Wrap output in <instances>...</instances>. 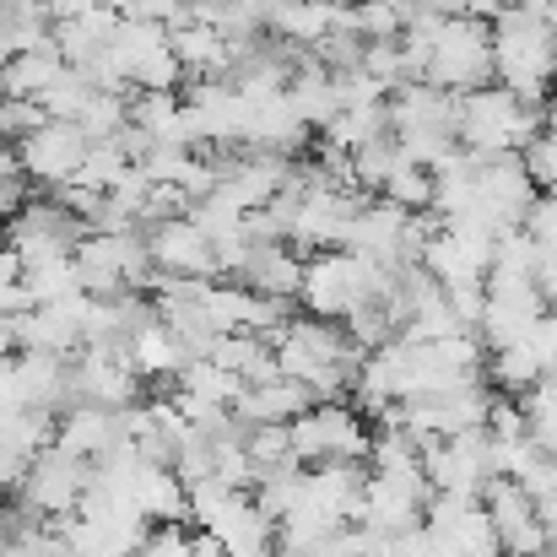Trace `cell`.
Instances as JSON below:
<instances>
[{
    "instance_id": "8992f818",
    "label": "cell",
    "mask_w": 557,
    "mask_h": 557,
    "mask_svg": "<svg viewBox=\"0 0 557 557\" xmlns=\"http://www.w3.org/2000/svg\"><path fill=\"white\" fill-rule=\"evenodd\" d=\"M531 200H536V185H531L520 152H515V158H487V163H476L471 200H466V211H460L455 222L482 227L487 238H498V233H509V227H525Z\"/></svg>"
},
{
    "instance_id": "d6a6232c",
    "label": "cell",
    "mask_w": 557,
    "mask_h": 557,
    "mask_svg": "<svg viewBox=\"0 0 557 557\" xmlns=\"http://www.w3.org/2000/svg\"><path fill=\"white\" fill-rule=\"evenodd\" d=\"M520 411H525V433L557 455V373H542L525 395H520Z\"/></svg>"
},
{
    "instance_id": "4dcf8cb0",
    "label": "cell",
    "mask_w": 557,
    "mask_h": 557,
    "mask_svg": "<svg viewBox=\"0 0 557 557\" xmlns=\"http://www.w3.org/2000/svg\"><path fill=\"white\" fill-rule=\"evenodd\" d=\"M174 379H180L174 389H185V395L206 400V406H233V400H238V389H244V379H238V373H227L222 363H211V358H189Z\"/></svg>"
},
{
    "instance_id": "836d02e7",
    "label": "cell",
    "mask_w": 557,
    "mask_h": 557,
    "mask_svg": "<svg viewBox=\"0 0 557 557\" xmlns=\"http://www.w3.org/2000/svg\"><path fill=\"white\" fill-rule=\"evenodd\" d=\"M244 455L255 460V471H282V466H298L293 438H287V422H249V428H244ZM255 482H260V476H255Z\"/></svg>"
},
{
    "instance_id": "f6af8a7d",
    "label": "cell",
    "mask_w": 557,
    "mask_h": 557,
    "mask_svg": "<svg viewBox=\"0 0 557 557\" xmlns=\"http://www.w3.org/2000/svg\"><path fill=\"white\" fill-rule=\"evenodd\" d=\"M525 347L536 352V363H542V373H557V309H547V314H542V320L531 325Z\"/></svg>"
},
{
    "instance_id": "5b68a950",
    "label": "cell",
    "mask_w": 557,
    "mask_h": 557,
    "mask_svg": "<svg viewBox=\"0 0 557 557\" xmlns=\"http://www.w3.org/2000/svg\"><path fill=\"white\" fill-rule=\"evenodd\" d=\"M422 82L449 87V92H471L493 82V27L471 11H455L433 27L428 60H422Z\"/></svg>"
},
{
    "instance_id": "52a82bcc",
    "label": "cell",
    "mask_w": 557,
    "mask_h": 557,
    "mask_svg": "<svg viewBox=\"0 0 557 557\" xmlns=\"http://www.w3.org/2000/svg\"><path fill=\"white\" fill-rule=\"evenodd\" d=\"M293 455L298 466H320V460H369V428L347 400H314L287 422Z\"/></svg>"
},
{
    "instance_id": "cb8c5ba5",
    "label": "cell",
    "mask_w": 557,
    "mask_h": 557,
    "mask_svg": "<svg viewBox=\"0 0 557 557\" xmlns=\"http://www.w3.org/2000/svg\"><path fill=\"white\" fill-rule=\"evenodd\" d=\"M114 27H120V11L103 0V5H92V11L71 16V22H54V49H60V60H65V65L87 71V65L109 49Z\"/></svg>"
},
{
    "instance_id": "d4e9b609",
    "label": "cell",
    "mask_w": 557,
    "mask_h": 557,
    "mask_svg": "<svg viewBox=\"0 0 557 557\" xmlns=\"http://www.w3.org/2000/svg\"><path fill=\"white\" fill-rule=\"evenodd\" d=\"M131 504L158 525V520H185L189 515V487L180 482L174 466H158V460H141L131 471Z\"/></svg>"
},
{
    "instance_id": "7c38bea8",
    "label": "cell",
    "mask_w": 557,
    "mask_h": 557,
    "mask_svg": "<svg viewBox=\"0 0 557 557\" xmlns=\"http://www.w3.org/2000/svg\"><path fill=\"white\" fill-rule=\"evenodd\" d=\"M417 265L438 282V287H460V282H487L493 271V238L482 227L466 222H433Z\"/></svg>"
},
{
    "instance_id": "44dd1931",
    "label": "cell",
    "mask_w": 557,
    "mask_h": 557,
    "mask_svg": "<svg viewBox=\"0 0 557 557\" xmlns=\"http://www.w3.org/2000/svg\"><path fill=\"white\" fill-rule=\"evenodd\" d=\"M206 536L227 557H276V520L249 493H233V504L211 520Z\"/></svg>"
},
{
    "instance_id": "4fadbf2b",
    "label": "cell",
    "mask_w": 557,
    "mask_h": 557,
    "mask_svg": "<svg viewBox=\"0 0 557 557\" xmlns=\"http://www.w3.org/2000/svg\"><path fill=\"white\" fill-rule=\"evenodd\" d=\"M141 395V373L131 369L120 342H87L71 358V400H92V406H136Z\"/></svg>"
},
{
    "instance_id": "d590c367",
    "label": "cell",
    "mask_w": 557,
    "mask_h": 557,
    "mask_svg": "<svg viewBox=\"0 0 557 557\" xmlns=\"http://www.w3.org/2000/svg\"><path fill=\"white\" fill-rule=\"evenodd\" d=\"M379 195L395 200V206H406V211H428V200H433V169H422V163H411L400 152V163L389 169V180L379 185Z\"/></svg>"
},
{
    "instance_id": "681fc988",
    "label": "cell",
    "mask_w": 557,
    "mask_h": 557,
    "mask_svg": "<svg viewBox=\"0 0 557 557\" xmlns=\"http://www.w3.org/2000/svg\"><path fill=\"white\" fill-rule=\"evenodd\" d=\"M16 282H22V260H16V255H11V249L0 244V298H5V293H11Z\"/></svg>"
},
{
    "instance_id": "60d3db41",
    "label": "cell",
    "mask_w": 557,
    "mask_h": 557,
    "mask_svg": "<svg viewBox=\"0 0 557 557\" xmlns=\"http://www.w3.org/2000/svg\"><path fill=\"white\" fill-rule=\"evenodd\" d=\"M44 120H49V114H44L38 98H5V92H0V136H5L11 147H16L22 136H33Z\"/></svg>"
},
{
    "instance_id": "8fae6325",
    "label": "cell",
    "mask_w": 557,
    "mask_h": 557,
    "mask_svg": "<svg viewBox=\"0 0 557 557\" xmlns=\"http://www.w3.org/2000/svg\"><path fill=\"white\" fill-rule=\"evenodd\" d=\"M428 493H433V487H428L422 466L369 471V482H363V509H358L352 525H363V531H373V536H395V531H406V525L422 520Z\"/></svg>"
},
{
    "instance_id": "ac0fdd59",
    "label": "cell",
    "mask_w": 557,
    "mask_h": 557,
    "mask_svg": "<svg viewBox=\"0 0 557 557\" xmlns=\"http://www.w3.org/2000/svg\"><path fill=\"white\" fill-rule=\"evenodd\" d=\"M169 49H174V60H180V71H185V76L206 82V76H227L244 44L222 38L206 16H195V11H189V0H185V11L169 22Z\"/></svg>"
},
{
    "instance_id": "ba28073f",
    "label": "cell",
    "mask_w": 557,
    "mask_h": 557,
    "mask_svg": "<svg viewBox=\"0 0 557 557\" xmlns=\"http://www.w3.org/2000/svg\"><path fill=\"white\" fill-rule=\"evenodd\" d=\"M87 471L92 460H76L65 455L60 444L38 449L27 460V476L16 482V509L33 515V520H60V515H76L82 493H87Z\"/></svg>"
},
{
    "instance_id": "ffe728a7",
    "label": "cell",
    "mask_w": 557,
    "mask_h": 557,
    "mask_svg": "<svg viewBox=\"0 0 557 557\" xmlns=\"http://www.w3.org/2000/svg\"><path fill=\"white\" fill-rule=\"evenodd\" d=\"M336 22H358L352 0H271L265 5V33L293 49H314Z\"/></svg>"
},
{
    "instance_id": "7402d4cb",
    "label": "cell",
    "mask_w": 557,
    "mask_h": 557,
    "mask_svg": "<svg viewBox=\"0 0 557 557\" xmlns=\"http://www.w3.org/2000/svg\"><path fill=\"white\" fill-rule=\"evenodd\" d=\"M244 287L265 293V298H298V282H304V255L287 244V238H271V244H249L238 276Z\"/></svg>"
},
{
    "instance_id": "484cf974",
    "label": "cell",
    "mask_w": 557,
    "mask_h": 557,
    "mask_svg": "<svg viewBox=\"0 0 557 557\" xmlns=\"http://www.w3.org/2000/svg\"><path fill=\"white\" fill-rule=\"evenodd\" d=\"M125 358H131V369L141 373V379H163V373H180L189 363V352H185V342L152 314V320H141L125 342Z\"/></svg>"
},
{
    "instance_id": "3957f363",
    "label": "cell",
    "mask_w": 557,
    "mask_h": 557,
    "mask_svg": "<svg viewBox=\"0 0 557 557\" xmlns=\"http://www.w3.org/2000/svg\"><path fill=\"white\" fill-rule=\"evenodd\" d=\"M395 282V271L373 265L369 255L336 244V249H314L304 255V282H298V304L320 320H347L363 304H373L384 287Z\"/></svg>"
},
{
    "instance_id": "30bf717a",
    "label": "cell",
    "mask_w": 557,
    "mask_h": 557,
    "mask_svg": "<svg viewBox=\"0 0 557 557\" xmlns=\"http://www.w3.org/2000/svg\"><path fill=\"white\" fill-rule=\"evenodd\" d=\"M542 314H547V298H542V287L531 276H498V271H487V282H482V320H476V336L487 342V352L525 342Z\"/></svg>"
},
{
    "instance_id": "816d5d0a",
    "label": "cell",
    "mask_w": 557,
    "mask_h": 557,
    "mask_svg": "<svg viewBox=\"0 0 557 557\" xmlns=\"http://www.w3.org/2000/svg\"><path fill=\"white\" fill-rule=\"evenodd\" d=\"M504 5H509V0H466V11H471V16H482V22H493Z\"/></svg>"
},
{
    "instance_id": "bcb514c9",
    "label": "cell",
    "mask_w": 557,
    "mask_h": 557,
    "mask_svg": "<svg viewBox=\"0 0 557 557\" xmlns=\"http://www.w3.org/2000/svg\"><path fill=\"white\" fill-rule=\"evenodd\" d=\"M531 282L542 287L547 309H557V244H536V271H531Z\"/></svg>"
},
{
    "instance_id": "7dc6e473",
    "label": "cell",
    "mask_w": 557,
    "mask_h": 557,
    "mask_svg": "<svg viewBox=\"0 0 557 557\" xmlns=\"http://www.w3.org/2000/svg\"><path fill=\"white\" fill-rule=\"evenodd\" d=\"M27 460H33V455H22L16 444L0 438V493H16V482L27 476Z\"/></svg>"
},
{
    "instance_id": "11a10c76",
    "label": "cell",
    "mask_w": 557,
    "mask_h": 557,
    "mask_svg": "<svg viewBox=\"0 0 557 557\" xmlns=\"http://www.w3.org/2000/svg\"><path fill=\"white\" fill-rule=\"evenodd\" d=\"M373 557H389V553H373Z\"/></svg>"
},
{
    "instance_id": "7bdbcfd3",
    "label": "cell",
    "mask_w": 557,
    "mask_h": 557,
    "mask_svg": "<svg viewBox=\"0 0 557 557\" xmlns=\"http://www.w3.org/2000/svg\"><path fill=\"white\" fill-rule=\"evenodd\" d=\"M189 547H195V536L185 531V520H158L147 531V542L136 547V557H189Z\"/></svg>"
},
{
    "instance_id": "f5cc1de1",
    "label": "cell",
    "mask_w": 557,
    "mask_h": 557,
    "mask_svg": "<svg viewBox=\"0 0 557 557\" xmlns=\"http://www.w3.org/2000/svg\"><path fill=\"white\" fill-rule=\"evenodd\" d=\"M189 557H227V553H222V547H216V542L200 531V536H195V547H189Z\"/></svg>"
},
{
    "instance_id": "ab89813d",
    "label": "cell",
    "mask_w": 557,
    "mask_h": 557,
    "mask_svg": "<svg viewBox=\"0 0 557 557\" xmlns=\"http://www.w3.org/2000/svg\"><path fill=\"white\" fill-rule=\"evenodd\" d=\"M520 163H525V174H531V185L536 189H557V131L542 125V131L525 141Z\"/></svg>"
},
{
    "instance_id": "2e32d148",
    "label": "cell",
    "mask_w": 557,
    "mask_h": 557,
    "mask_svg": "<svg viewBox=\"0 0 557 557\" xmlns=\"http://www.w3.org/2000/svg\"><path fill=\"white\" fill-rule=\"evenodd\" d=\"M141 233H147L152 271H163V276H189V282L216 276V249H211V238L200 233V222H195L189 211L163 216V222H152V227H141Z\"/></svg>"
},
{
    "instance_id": "9a60e30c",
    "label": "cell",
    "mask_w": 557,
    "mask_h": 557,
    "mask_svg": "<svg viewBox=\"0 0 557 557\" xmlns=\"http://www.w3.org/2000/svg\"><path fill=\"white\" fill-rule=\"evenodd\" d=\"M82 158H87V136H82V125H71V120H44L33 136L16 141L22 180H27V185H44V189L71 185L76 169H82Z\"/></svg>"
},
{
    "instance_id": "277c9868",
    "label": "cell",
    "mask_w": 557,
    "mask_h": 557,
    "mask_svg": "<svg viewBox=\"0 0 557 557\" xmlns=\"http://www.w3.org/2000/svg\"><path fill=\"white\" fill-rule=\"evenodd\" d=\"M71 265H76V287L87 298L147 293V282H152V255H147V233L141 227L82 233L76 249H71Z\"/></svg>"
},
{
    "instance_id": "7a4b0ae2",
    "label": "cell",
    "mask_w": 557,
    "mask_h": 557,
    "mask_svg": "<svg viewBox=\"0 0 557 557\" xmlns=\"http://www.w3.org/2000/svg\"><path fill=\"white\" fill-rule=\"evenodd\" d=\"M536 131H542V109H536V103H525V98H515L509 87L487 82V87L460 92L455 141H460V152H471L476 163L525 152V141H531Z\"/></svg>"
},
{
    "instance_id": "d6986e66",
    "label": "cell",
    "mask_w": 557,
    "mask_h": 557,
    "mask_svg": "<svg viewBox=\"0 0 557 557\" xmlns=\"http://www.w3.org/2000/svg\"><path fill=\"white\" fill-rule=\"evenodd\" d=\"M125 438V406H92V400H71L60 406V422H54V444L76 460H98L103 449H114Z\"/></svg>"
},
{
    "instance_id": "f907efd6",
    "label": "cell",
    "mask_w": 557,
    "mask_h": 557,
    "mask_svg": "<svg viewBox=\"0 0 557 557\" xmlns=\"http://www.w3.org/2000/svg\"><path fill=\"white\" fill-rule=\"evenodd\" d=\"M16 347H22V336H16V314L0 309V358H11Z\"/></svg>"
},
{
    "instance_id": "9f6ffc18",
    "label": "cell",
    "mask_w": 557,
    "mask_h": 557,
    "mask_svg": "<svg viewBox=\"0 0 557 557\" xmlns=\"http://www.w3.org/2000/svg\"><path fill=\"white\" fill-rule=\"evenodd\" d=\"M131 557H136V553H131Z\"/></svg>"
},
{
    "instance_id": "f1b7e54d",
    "label": "cell",
    "mask_w": 557,
    "mask_h": 557,
    "mask_svg": "<svg viewBox=\"0 0 557 557\" xmlns=\"http://www.w3.org/2000/svg\"><path fill=\"white\" fill-rule=\"evenodd\" d=\"M325 147L331 152H358V147H369V141H379V136H389V109L384 103H363V109H336L325 125Z\"/></svg>"
},
{
    "instance_id": "9c48e42d",
    "label": "cell",
    "mask_w": 557,
    "mask_h": 557,
    "mask_svg": "<svg viewBox=\"0 0 557 557\" xmlns=\"http://www.w3.org/2000/svg\"><path fill=\"white\" fill-rule=\"evenodd\" d=\"M82 233H87V222L49 195V200H22V206L5 216V238H0V244H5L22 265H38V260L71 255Z\"/></svg>"
},
{
    "instance_id": "e0dca14e",
    "label": "cell",
    "mask_w": 557,
    "mask_h": 557,
    "mask_svg": "<svg viewBox=\"0 0 557 557\" xmlns=\"http://www.w3.org/2000/svg\"><path fill=\"white\" fill-rule=\"evenodd\" d=\"M16 336L33 352L76 358V347L87 342V293H71V298H54V304H33L27 314H16Z\"/></svg>"
},
{
    "instance_id": "83f0119b",
    "label": "cell",
    "mask_w": 557,
    "mask_h": 557,
    "mask_svg": "<svg viewBox=\"0 0 557 557\" xmlns=\"http://www.w3.org/2000/svg\"><path fill=\"white\" fill-rule=\"evenodd\" d=\"M206 358L222 363L227 373H238L244 384H260V379L276 373V347H271L265 336H255V331H222V336L206 347Z\"/></svg>"
},
{
    "instance_id": "e575fe53",
    "label": "cell",
    "mask_w": 557,
    "mask_h": 557,
    "mask_svg": "<svg viewBox=\"0 0 557 557\" xmlns=\"http://www.w3.org/2000/svg\"><path fill=\"white\" fill-rule=\"evenodd\" d=\"M22 287H27L33 304H54V298L82 293V287H76V265H71V255H60V260H38V265H22Z\"/></svg>"
},
{
    "instance_id": "b9f144b4",
    "label": "cell",
    "mask_w": 557,
    "mask_h": 557,
    "mask_svg": "<svg viewBox=\"0 0 557 557\" xmlns=\"http://www.w3.org/2000/svg\"><path fill=\"white\" fill-rule=\"evenodd\" d=\"M227 504H233V487H222L216 476H200V482H189V515L185 520H195L200 531H211V520H216Z\"/></svg>"
},
{
    "instance_id": "f546056e",
    "label": "cell",
    "mask_w": 557,
    "mask_h": 557,
    "mask_svg": "<svg viewBox=\"0 0 557 557\" xmlns=\"http://www.w3.org/2000/svg\"><path fill=\"white\" fill-rule=\"evenodd\" d=\"M482 379H487L498 395H515V400H520V395L542 379V363H536V352H531L525 342H515V347H493Z\"/></svg>"
},
{
    "instance_id": "c3c4849f",
    "label": "cell",
    "mask_w": 557,
    "mask_h": 557,
    "mask_svg": "<svg viewBox=\"0 0 557 557\" xmlns=\"http://www.w3.org/2000/svg\"><path fill=\"white\" fill-rule=\"evenodd\" d=\"M44 5H49V16H54V22H71V16H82V11L103 5V0H44Z\"/></svg>"
},
{
    "instance_id": "1f68e13d",
    "label": "cell",
    "mask_w": 557,
    "mask_h": 557,
    "mask_svg": "<svg viewBox=\"0 0 557 557\" xmlns=\"http://www.w3.org/2000/svg\"><path fill=\"white\" fill-rule=\"evenodd\" d=\"M54 422H60V411H54V406H22V411L0 417V438H5V444H16L22 455H38V449H49V444H54Z\"/></svg>"
},
{
    "instance_id": "603a6c76",
    "label": "cell",
    "mask_w": 557,
    "mask_h": 557,
    "mask_svg": "<svg viewBox=\"0 0 557 557\" xmlns=\"http://www.w3.org/2000/svg\"><path fill=\"white\" fill-rule=\"evenodd\" d=\"M304 406H314V395H309L298 379L271 373V379H260V384H244V389H238V400H233L227 411L249 428V422H293Z\"/></svg>"
},
{
    "instance_id": "4316f807",
    "label": "cell",
    "mask_w": 557,
    "mask_h": 557,
    "mask_svg": "<svg viewBox=\"0 0 557 557\" xmlns=\"http://www.w3.org/2000/svg\"><path fill=\"white\" fill-rule=\"evenodd\" d=\"M60 76H65V60H60L54 33H49V44L22 49V54H11V60L0 65V92H5V98H44Z\"/></svg>"
},
{
    "instance_id": "8d00e7d4",
    "label": "cell",
    "mask_w": 557,
    "mask_h": 557,
    "mask_svg": "<svg viewBox=\"0 0 557 557\" xmlns=\"http://www.w3.org/2000/svg\"><path fill=\"white\" fill-rule=\"evenodd\" d=\"M125 98H131V92H103V87H92V98L82 103V114H76L71 125H82L87 141H103V136H114V131L125 125Z\"/></svg>"
},
{
    "instance_id": "74e56055",
    "label": "cell",
    "mask_w": 557,
    "mask_h": 557,
    "mask_svg": "<svg viewBox=\"0 0 557 557\" xmlns=\"http://www.w3.org/2000/svg\"><path fill=\"white\" fill-rule=\"evenodd\" d=\"M358 11V33L363 38H400V27L411 22L417 0H352Z\"/></svg>"
},
{
    "instance_id": "f35d334b",
    "label": "cell",
    "mask_w": 557,
    "mask_h": 557,
    "mask_svg": "<svg viewBox=\"0 0 557 557\" xmlns=\"http://www.w3.org/2000/svg\"><path fill=\"white\" fill-rule=\"evenodd\" d=\"M87 98H92V82H87L76 65H65V76H60V82H54L38 103H44V114H49V120H76Z\"/></svg>"
},
{
    "instance_id": "db71d44e",
    "label": "cell",
    "mask_w": 557,
    "mask_h": 557,
    "mask_svg": "<svg viewBox=\"0 0 557 557\" xmlns=\"http://www.w3.org/2000/svg\"><path fill=\"white\" fill-rule=\"evenodd\" d=\"M244 5H255V11H260V16H265V5H271V0H244Z\"/></svg>"
},
{
    "instance_id": "ee69618b",
    "label": "cell",
    "mask_w": 557,
    "mask_h": 557,
    "mask_svg": "<svg viewBox=\"0 0 557 557\" xmlns=\"http://www.w3.org/2000/svg\"><path fill=\"white\" fill-rule=\"evenodd\" d=\"M525 233L536 244H557V189H536V200L525 211Z\"/></svg>"
},
{
    "instance_id": "5bb4252c",
    "label": "cell",
    "mask_w": 557,
    "mask_h": 557,
    "mask_svg": "<svg viewBox=\"0 0 557 557\" xmlns=\"http://www.w3.org/2000/svg\"><path fill=\"white\" fill-rule=\"evenodd\" d=\"M482 509L498 531V553L504 557H547V525L531 504V493L515 482V476H487L482 487Z\"/></svg>"
},
{
    "instance_id": "6da1fadb",
    "label": "cell",
    "mask_w": 557,
    "mask_h": 557,
    "mask_svg": "<svg viewBox=\"0 0 557 557\" xmlns=\"http://www.w3.org/2000/svg\"><path fill=\"white\" fill-rule=\"evenodd\" d=\"M493 82L525 103H547L557 82V38L531 0H509L493 22Z\"/></svg>"
}]
</instances>
